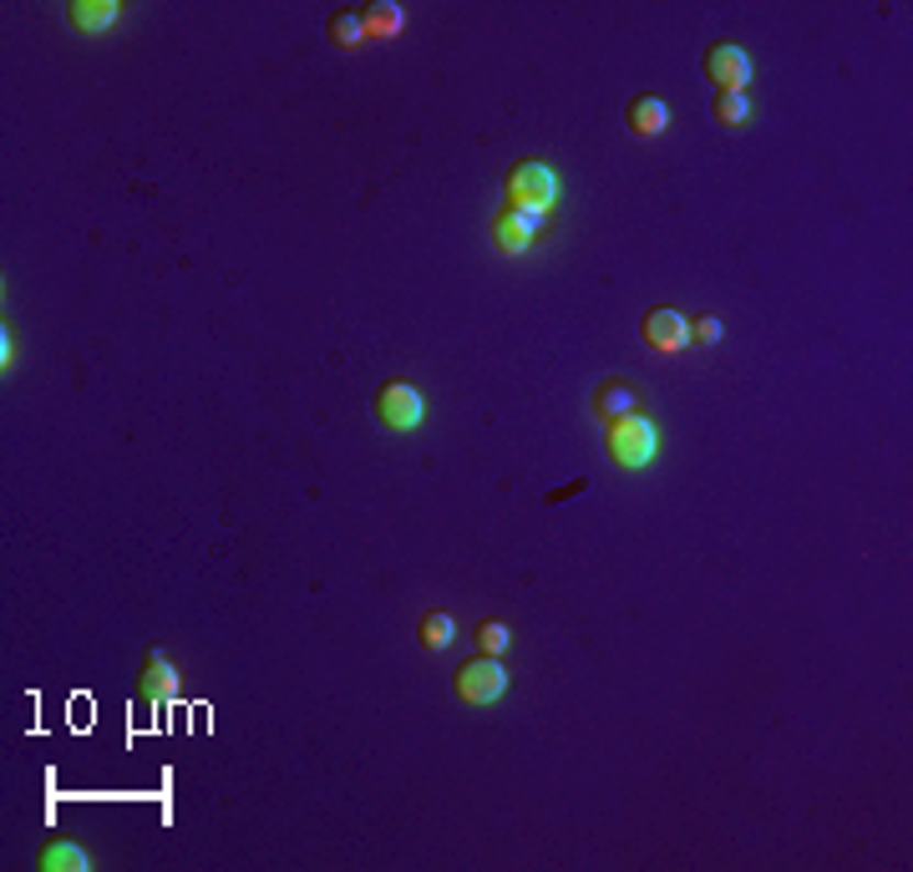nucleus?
I'll use <instances>...</instances> for the list:
<instances>
[{"instance_id": "nucleus-2", "label": "nucleus", "mask_w": 913, "mask_h": 872, "mask_svg": "<svg viewBox=\"0 0 913 872\" xmlns=\"http://www.w3.org/2000/svg\"><path fill=\"white\" fill-rule=\"evenodd\" d=\"M503 199H508V209L554 213L558 209V172H554V163H543V158L513 163V168H508V183H503Z\"/></svg>"}, {"instance_id": "nucleus-8", "label": "nucleus", "mask_w": 913, "mask_h": 872, "mask_svg": "<svg viewBox=\"0 0 913 872\" xmlns=\"http://www.w3.org/2000/svg\"><path fill=\"white\" fill-rule=\"evenodd\" d=\"M178 680H183V674H178V664H172L163 649H147V664H143V695H147V701H153V705H168L172 695H178Z\"/></svg>"}, {"instance_id": "nucleus-10", "label": "nucleus", "mask_w": 913, "mask_h": 872, "mask_svg": "<svg viewBox=\"0 0 913 872\" xmlns=\"http://www.w3.org/2000/svg\"><path fill=\"white\" fill-rule=\"evenodd\" d=\"M36 862L46 872H92V852L81 842H71V837H52V842L41 847Z\"/></svg>"}, {"instance_id": "nucleus-12", "label": "nucleus", "mask_w": 913, "mask_h": 872, "mask_svg": "<svg viewBox=\"0 0 913 872\" xmlns=\"http://www.w3.org/2000/svg\"><path fill=\"white\" fill-rule=\"evenodd\" d=\"M594 411H599V422H620V416H630V411H639V391L630 381H604L594 391Z\"/></svg>"}, {"instance_id": "nucleus-14", "label": "nucleus", "mask_w": 913, "mask_h": 872, "mask_svg": "<svg viewBox=\"0 0 913 872\" xmlns=\"http://www.w3.org/2000/svg\"><path fill=\"white\" fill-rule=\"evenodd\" d=\"M325 36H331V46H341V52H356L360 41H371L366 36V11H335Z\"/></svg>"}, {"instance_id": "nucleus-13", "label": "nucleus", "mask_w": 913, "mask_h": 872, "mask_svg": "<svg viewBox=\"0 0 913 872\" xmlns=\"http://www.w3.org/2000/svg\"><path fill=\"white\" fill-rule=\"evenodd\" d=\"M401 31H407V11H401L397 0H376V5H366V36L397 41Z\"/></svg>"}, {"instance_id": "nucleus-18", "label": "nucleus", "mask_w": 913, "mask_h": 872, "mask_svg": "<svg viewBox=\"0 0 913 872\" xmlns=\"http://www.w3.org/2000/svg\"><path fill=\"white\" fill-rule=\"evenodd\" d=\"M721 335H726L721 315H701V320H690V345H721Z\"/></svg>"}, {"instance_id": "nucleus-6", "label": "nucleus", "mask_w": 913, "mask_h": 872, "mask_svg": "<svg viewBox=\"0 0 913 872\" xmlns=\"http://www.w3.org/2000/svg\"><path fill=\"white\" fill-rule=\"evenodd\" d=\"M639 335H645L649 350L680 356V350H690V315H680V310H670V304H655V310L639 320Z\"/></svg>"}, {"instance_id": "nucleus-9", "label": "nucleus", "mask_w": 913, "mask_h": 872, "mask_svg": "<svg viewBox=\"0 0 913 872\" xmlns=\"http://www.w3.org/2000/svg\"><path fill=\"white\" fill-rule=\"evenodd\" d=\"M67 15H71V26H77V31H87V36H102V31L118 26L122 5H118V0H71Z\"/></svg>"}, {"instance_id": "nucleus-4", "label": "nucleus", "mask_w": 913, "mask_h": 872, "mask_svg": "<svg viewBox=\"0 0 913 872\" xmlns=\"http://www.w3.org/2000/svg\"><path fill=\"white\" fill-rule=\"evenodd\" d=\"M376 422L386 426V432H422L426 422V391L411 381H386L381 391H376Z\"/></svg>"}, {"instance_id": "nucleus-11", "label": "nucleus", "mask_w": 913, "mask_h": 872, "mask_svg": "<svg viewBox=\"0 0 913 872\" xmlns=\"http://www.w3.org/2000/svg\"><path fill=\"white\" fill-rule=\"evenodd\" d=\"M624 122H630L635 137H660L665 127H670V107H665V97H635L630 112H624Z\"/></svg>"}, {"instance_id": "nucleus-3", "label": "nucleus", "mask_w": 913, "mask_h": 872, "mask_svg": "<svg viewBox=\"0 0 913 872\" xmlns=\"http://www.w3.org/2000/svg\"><path fill=\"white\" fill-rule=\"evenodd\" d=\"M508 685H513V674H508V664L498 660V655H477V660H467L463 670H457V680H452L457 701H467V705H498L508 695Z\"/></svg>"}, {"instance_id": "nucleus-16", "label": "nucleus", "mask_w": 913, "mask_h": 872, "mask_svg": "<svg viewBox=\"0 0 913 872\" xmlns=\"http://www.w3.org/2000/svg\"><path fill=\"white\" fill-rule=\"evenodd\" d=\"M751 92H721L715 97V118L726 122V127H746V122H751Z\"/></svg>"}, {"instance_id": "nucleus-17", "label": "nucleus", "mask_w": 913, "mask_h": 872, "mask_svg": "<svg viewBox=\"0 0 913 872\" xmlns=\"http://www.w3.org/2000/svg\"><path fill=\"white\" fill-rule=\"evenodd\" d=\"M508 645H513V629H508L503 619H482V624H477V649H482V655H498V660H503Z\"/></svg>"}, {"instance_id": "nucleus-1", "label": "nucleus", "mask_w": 913, "mask_h": 872, "mask_svg": "<svg viewBox=\"0 0 913 872\" xmlns=\"http://www.w3.org/2000/svg\"><path fill=\"white\" fill-rule=\"evenodd\" d=\"M604 451L620 472H645V467L660 457V422L645 416V411H630L620 422H609Z\"/></svg>"}, {"instance_id": "nucleus-5", "label": "nucleus", "mask_w": 913, "mask_h": 872, "mask_svg": "<svg viewBox=\"0 0 913 872\" xmlns=\"http://www.w3.org/2000/svg\"><path fill=\"white\" fill-rule=\"evenodd\" d=\"M554 213H538V209H503L492 219V249L503 254V259H517V254H528L538 244V234L548 228Z\"/></svg>"}, {"instance_id": "nucleus-7", "label": "nucleus", "mask_w": 913, "mask_h": 872, "mask_svg": "<svg viewBox=\"0 0 913 872\" xmlns=\"http://www.w3.org/2000/svg\"><path fill=\"white\" fill-rule=\"evenodd\" d=\"M705 77L721 87V92H746L751 87V56L742 46H731V41H715L711 52H705Z\"/></svg>"}, {"instance_id": "nucleus-15", "label": "nucleus", "mask_w": 913, "mask_h": 872, "mask_svg": "<svg viewBox=\"0 0 913 872\" xmlns=\"http://www.w3.org/2000/svg\"><path fill=\"white\" fill-rule=\"evenodd\" d=\"M452 635H457V624H452V614H442V608L422 614V624H416V639H422L426 649H447Z\"/></svg>"}, {"instance_id": "nucleus-19", "label": "nucleus", "mask_w": 913, "mask_h": 872, "mask_svg": "<svg viewBox=\"0 0 913 872\" xmlns=\"http://www.w3.org/2000/svg\"><path fill=\"white\" fill-rule=\"evenodd\" d=\"M15 366V335H11V325H0V370H11Z\"/></svg>"}]
</instances>
